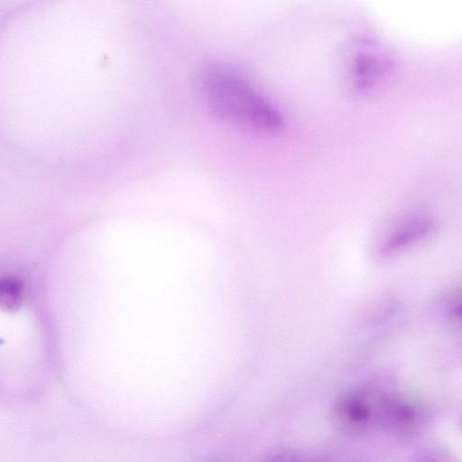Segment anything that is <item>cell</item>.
<instances>
[{
    "label": "cell",
    "instance_id": "obj_1",
    "mask_svg": "<svg viewBox=\"0 0 462 462\" xmlns=\"http://www.w3.org/2000/svg\"><path fill=\"white\" fill-rule=\"evenodd\" d=\"M199 87L210 110L228 124L262 134L277 132L283 125L279 109L230 66H204Z\"/></svg>",
    "mask_w": 462,
    "mask_h": 462
},
{
    "label": "cell",
    "instance_id": "obj_6",
    "mask_svg": "<svg viewBox=\"0 0 462 462\" xmlns=\"http://www.w3.org/2000/svg\"><path fill=\"white\" fill-rule=\"evenodd\" d=\"M430 462H439V461L432 460V461H430Z\"/></svg>",
    "mask_w": 462,
    "mask_h": 462
},
{
    "label": "cell",
    "instance_id": "obj_5",
    "mask_svg": "<svg viewBox=\"0 0 462 462\" xmlns=\"http://www.w3.org/2000/svg\"><path fill=\"white\" fill-rule=\"evenodd\" d=\"M262 462H300V459L291 450L280 449L267 455Z\"/></svg>",
    "mask_w": 462,
    "mask_h": 462
},
{
    "label": "cell",
    "instance_id": "obj_2",
    "mask_svg": "<svg viewBox=\"0 0 462 462\" xmlns=\"http://www.w3.org/2000/svg\"><path fill=\"white\" fill-rule=\"evenodd\" d=\"M437 228L435 221L425 215H410L391 224L380 246L384 256H393L425 242Z\"/></svg>",
    "mask_w": 462,
    "mask_h": 462
},
{
    "label": "cell",
    "instance_id": "obj_4",
    "mask_svg": "<svg viewBox=\"0 0 462 462\" xmlns=\"http://www.w3.org/2000/svg\"><path fill=\"white\" fill-rule=\"evenodd\" d=\"M439 308L440 316L448 326L462 331V283L443 294Z\"/></svg>",
    "mask_w": 462,
    "mask_h": 462
},
{
    "label": "cell",
    "instance_id": "obj_3",
    "mask_svg": "<svg viewBox=\"0 0 462 462\" xmlns=\"http://www.w3.org/2000/svg\"><path fill=\"white\" fill-rule=\"evenodd\" d=\"M372 408L365 394L360 392L345 393L333 408V420L344 431L355 432L368 422Z\"/></svg>",
    "mask_w": 462,
    "mask_h": 462
}]
</instances>
